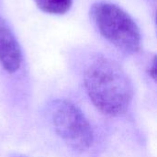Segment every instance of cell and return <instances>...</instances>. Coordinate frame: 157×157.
Here are the masks:
<instances>
[{"label": "cell", "instance_id": "1", "mask_svg": "<svg viewBox=\"0 0 157 157\" xmlns=\"http://www.w3.org/2000/svg\"><path fill=\"white\" fill-rule=\"evenodd\" d=\"M84 86L95 107L109 116L125 113L133 97L132 85L125 71L119 63L103 56L87 66Z\"/></svg>", "mask_w": 157, "mask_h": 157}, {"label": "cell", "instance_id": "2", "mask_svg": "<svg viewBox=\"0 0 157 157\" xmlns=\"http://www.w3.org/2000/svg\"><path fill=\"white\" fill-rule=\"evenodd\" d=\"M90 17L99 33L126 53H135L141 47V32L132 17L120 6L98 2L90 8Z\"/></svg>", "mask_w": 157, "mask_h": 157}, {"label": "cell", "instance_id": "3", "mask_svg": "<svg viewBox=\"0 0 157 157\" xmlns=\"http://www.w3.org/2000/svg\"><path fill=\"white\" fill-rule=\"evenodd\" d=\"M51 120L58 136L72 149L84 152L94 139L93 131L82 110L73 102L57 99L51 106Z\"/></svg>", "mask_w": 157, "mask_h": 157}, {"label": "cell", "instance_id": "4", "mask_svg": "<svg viewBox=\"0 0 157 157\" xmlns=\"http://www.w3.org/2000/svg\"><path fill=\"white\" fill-rule=\"evenodd\" d=\"M22 63L20 46L6 21L0 17V63L12 74L17 71Z\"/></svg>", "mask_w": 157, "mask_h": 157}, {"label": "cell", "instance_id": "5", "mask_svg": "<svg viewBox=\"0 0 157 157\" xmlns=\"http://www.w3.org/2000/svg\"><path fill=\"white\" fill-rule=\"evenodd\" d=\"M34 2L41 11L52 15L66 13L73 4V0H34Z\"/></svg>", "mask_w": 157, "mask_h": 157}, {"label": "cell", "instance_id": "6", "mask_svg": "<svg viewBox=\"0 0 157 157\" xmlns=\"http://www.w3.org/2000/svg\"><path fill=\"white\" fill-rule=\"evenodd\" d=\"M149 74L151 75V76L155 79L156 77V58L155 57L154 60H153V63H152V66L150 68V71H149Z\"/></svg>", "mask_w": 157, "mask_h": 157}]
</instances>
